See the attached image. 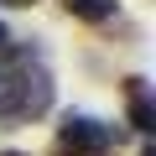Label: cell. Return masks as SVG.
I'll return each instance as SVG.
<instances>
[{"instance_id": "obj_6", "label": "cell", "mask_w": 156, "mask_h": 156, "mask_svg": "<svg viewBox=\"0 0 156 156\" xmlns=\"http://www.w3.org/2000/svg\"><path fill=\"white\" fill-rule=\"evenodd\" d=\"M5 156H26V151H5Z\"/></svg>"}, {"instance_id": "obj_4", "label": "cell", "mask_w": 156, "mask_h": 156, "mask_svg": "<svg viewBox=\"0 0 156 156\" xmlns=\"http://www.w3.org/2000/svg\"><path fill=\"white\" fill-rule=\"evenodd\" d=\"M68 5V16H78V21H109L115 16V0H62Z\"/></svg>"}, {"instance_id": "obj_2", "label": "cell", "mask_w": 156, "mask_h": 156, "mask_svg": "<svg viewBox=\"0 0 156 156\" xmlns=\"http://www.w3.org/2000/svg\"><path fill=\"white\" fill-rule=\"evenodd\" d=\"M57 135H62V151H78V156H99V151L120 146V130L94 120V115H62Z\"/></svg>"}, {"instance_id": "obj_7", "label": "cell", "mask_w": 156, "mask_h": 156, "mask_svg": "<svg viewBox=\"0 0 156 156\" xmlns=\"http://www.w3.org/2000/svg\"><path fill=\"white\" fill-rule=\"evenodd\" d=\"M62 156H78V151H62Z\"/></svg>"}, {"instance_id": "obj_1", "label": "cell", "mask_w": 156, "mask_h": 156, "mask_svg": "<svg viewBox=\"0 0 156 156\" xmlns=\"http://www.w3.org/2000/svg\"><path fill=\"white\" fill-rule=\"evenodd\" d=\"M47 109H52V78H47V68H26V57H21V68L0 83V120L26 125Z\"/></svg>"}, {"instance_id": "obj_3", "label": "cell", "mask_w": 156, "mask_h": 156, "mask_svg": "<svg viewBox=\"0 0 156 156\" xmlns=\"http://www.w3.org/2000/svg\"><path fill=\"white\" fill-rule=\"evenodd\" d=\"M125 94H130V125H135V130H151V99H146V78H130V83H125Z\"/></svg>"}, {"instance_id": "obj_5", "label": "cell", "mask_w": 156, "mask_h": 156, "mask_svg": "<svg viewBox=\"0 0 156 156\" xmlns=\"http://www.w3.org/2000/svg\"><path fill=\"white\" fill-rule=\"evenodd\" d=\"M0 47H5V26H0Z\"/></svg>"}]
</instances>
